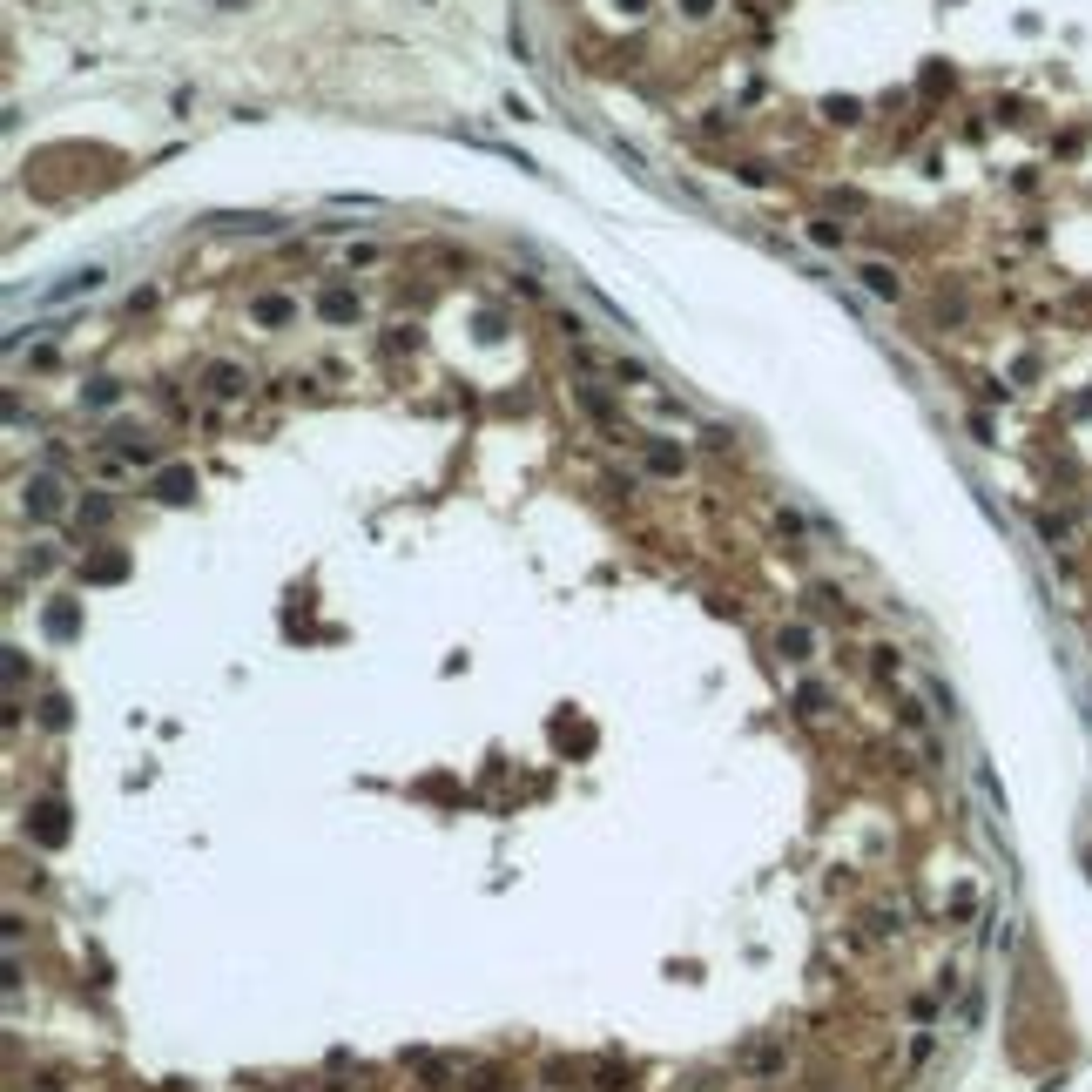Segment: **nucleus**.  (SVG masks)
I'll use <instances>...</instances> for the list:
<instances>
[{
	"label": "nucleus",
	"instance_id": "f257e3e1",
	"mask_svg": "<svg viewBox=\"0 0 1092 1092\" xmlns=\"http://www.w3.org/2000/svg\"><path fill=\"white\" fill-rule=\"evenodd\" d=\"M863 277H870V290H877V297H897V277H891V270H884V263H870V270H863Z\"/></svg>",
	"mask_w": 1092,
	"mask_h": 1092
}]
</instances>
